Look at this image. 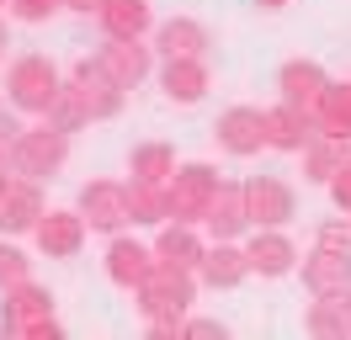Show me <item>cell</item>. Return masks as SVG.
<instances>
[{
  "mask_svg": "<svg viewBox=\"0 0 351 340\" xmlns=\"http://www.w3.org/2000/svg\"><path fill=\"white\" fill-rule=\"evenodd\" d=\"M133 298H138V314H144L154 340H181V319L197 303V271L154 255V271L133 287Z\"/></svg>",
  "mask_w": 351,
  "mask_h": 340,
  "instance_id": "obj_1",
  "label": "cell"
},
{
  "mask_svg": "<svg viewBox=\"0 0 351 340\" xmlns=\"http://www.w3.org/2000/svg\"><path fill=\"white\" fill-rule=\"evenodd\" d=\"M69 160V133L59 123H32L16 133V149H11V170H22L32 181H48V175H59Z\"/></svg>",
  "mask_w": 351,
  "mask_h": 340,
  "instance_id": "obj_2",
  "label": "cell"
},
{
  "mask_svg": "<svg viewBox=\"0 0 351 340\" xmlns=\"http://www.w3.org/2000/svg\"><path fill=\"white\" fill-rule=\"evenodd\" d=\"M59 85L64 80H59V69H53L43 53H22V59L5 69V96H11V106L27 112V117H48Z\"/></svg>",
  "mask_w": 351,
  "mask_h": 340,
  "instance_id": "obj_3",
  "label": "cell"
},
{
  "mask_svg": "<svg viewBox=\"0 0 351 340\" xmlns=\"http://www.w3.org/2000/svg\"><path fill=\"white\" fill-rule=\"evenodd\" d=\"M219 170L202 165V160H186V165H176V175L165 181V202H171V218L176 223H202V212L213 202V191H219Z\"/></svg>",
  "mask_w": 351,
  "mask_h": 340,
  "instance_id": "obj_4",
  "label": "cell"
},
{
  "mask_svg": "<svg viewBox=\"0 0 351 340\" xmlns=\"http://www.w3.org/2000/svg\"><path fill=\"white\" fill-rule=\"evenodd\" d=\"M43 212H48L43 181H32L22 170H5L0 175V234H32Z\"/></svg>",
  "mask_w": 351,
  "mask_h": 340,
  "instance_id": "obj_5",
  "label": "cell"
},
{
  "mask_svg": "<svg viewBox=\"0 0 351 340\" xmlns=\"http://www.w3.org/2000/svg\"><path fill=\"white\" fill-rule=\"evenodd\" d=\"M293 212H298V191L282 175H250L245 181V218L256 229H282Z\"/></svg>",
  "mask_w": 351,
  "mask_h": 340,
  "instance_id": "obj_6",
  "label": "cell"
},
{
  "mask_svg": "<svg viewBox=\"0 0 351 340\" xmlns=\"http://www.w3.org/2000/svg\"><path fill=\"white\" fill-rule=\"evenodd\" d=\"M5 303H0V335L11 340H27V330L32 324H43V319H53V293L48 287H38L32 276L27 282H16V287H5Z\"/></svg>",
  "mask_w": 351,
  "mask_h": 340,
  "instance_id": "obj_7",
  "label": "cell"
},
{
  "mask_svg": "<svg viewBox=\"0 0 351 340\" xmlns=\"http://www.w3.org/2000/svg\"><path fill=\"white\" fill-rule=\"evenodd\" d=\"M96 64H101V75H107L117 90H138L154 69V48H144L138 38H107L101 53H96Z\"/></svg>",
  "mask_w": 351,
  "mask_h": 340,
  "instance_id": "obj_8",
  "label": "cell"
},
{
  "mask_svg": "<svg viewBox=\"0 0 351 340\" xmlns=\"http://www.w3.org/2000/svg\"><path fill=\"white\" fill-rule=\"evenodd\" d=\"M80 218H86V229H101V234H117L128 218V181H86L80 186Z\"/></svg>",
  "mask_w": 351,
  "mask_h": 340,
  "instance_id": "obj_9",
  "label": "cell"
},
{
  "mask_svg": "<svg viewBox=\"0 0 351 340\" xmlns=\"http://www.w3.org/2000/svg\"><path fill=\"white\" fill-rule=\"evenodd\" d=\"M69 85H75V96H80V106H86L90 123L117 117V112H123V101H128V90H117V85L101 75V64H96V59H80V64H75Z\"/></svg>",
  "mask_w": 351,
  "mask_h": 340,
  "instance_id": "obj_10",
  "label": "cell"
},
{
  "mask_svg": "<svg viewBox=\"0 0 351 340\" xmlns=\"http://www.w3.org/2000/svg\"><path fill=\"white\" fill-rule=\"evenodd\" d=\"M213 138H219V149H223V154H234V160H250V154H261V149H266L261 106H229V112H219V123H213Z\"/></svg>",
  "mask_w": 351,
  "mask_h": 340,
  "instance_id": "obj_11",
  "label": "cell"
},
{
  "mask_svg": "<svg viewBox=\"0 0 351 340\" xmlns=\"http://www.w3.org/2000/svg\"><path fill=\"white\" fill-rule=\"evenodd\" d=\"M32 239H38V250L48 260H69V255H80V245H86V218H80V208H48L38 218Z\"/></svg>",
  "mask_w": 351,
  "mask_h": 340,
  "instance_id": "obj_12",
  "label": "cell"
},
{
  "mask_svg": "<svg viewBox=\"0 0 351 340\" xmlns=\"http://www.w3.org/2000/svg\"><path fill=\"white\" fill-rule=\"evenodd\" d=\"M325 85H330V75L314 59H287L282 69H277V90H282V101L298 106L308 123H314V106H319V96H325Z\"/></svg>",
  "mask_w": 351,
  "mask_h": 340,
  "instance_id": "obj_13",
  "label": "cell"
},
{
  "mask_svg": "<svg viewBox=\"0 0 351 340\" xmlns=\"http://www.w3.org/2000/svg\"><path fill=\"white\" fill-rule=\"evenodd\" d=\"M197 276L202 287H213V293H229V287H240L245 276H250V260H245V245L234 239H213L197 260Z\"/></svg>",
  "mask_w": 351,
  "mask_h": 340,
  "instance_id": "obj_14",
  "label": "cell"
},
{
  "mask_svg": "<svg viewBox=\"0 0 351 340\" xmlns=\"http://www.w3.org/2000/svg\"><path fill=\"white\" fill-rule=\"evenodd\" d=\"M245 260H250V276H287L298 271V245L282 229H256V239L245 245Z\"/></svg>",
  "mask_w": 351,
  "mask_h": 340,
  "instance_id": "obj_15",
  "label": "cell"
},
{
  "mask_svg": "<svg viewBox=\"0 0 351 340\" xmlns=\"http://www.w3.org/2000/svg\"><path fill=\"white\" fill-rule=\"evenodd\" d=\"M261 127H266V149H277V154H304V144L314 138V123H308L298 106H266L261 112Z\"/></svg>",
  "mask_w": 351,
  "mask_h": 340,
  "instance_id": "obj_16",
  "label": "cell"
},
{
  "mask_svg": "<svg viewBox=\"0 0 351 340\" xmlns=\"http://www.w3.org/2000/svg\"><path fill=\"white\" fill-rule=\"evenodd\" d=\"M202 223H208L213 239H240L250 229V218H245V181H219L213 202L202 212Z\"/></svg>",
  "mask_w": 351,
  "mask_h": 340,
  "instance_id": "obj_17",
  "label": "cell"
},
{
  "mask_svg": "<svg viewBox=\"0 0 351 340\" xmlns=\"http://www.w3.org/2000/svg\"><path fill=\"white\" fill-rule=\"evenodd\" d=\"M304 330L314 340H346L351 335V287L346 293H314L304 314Z\"/></svg>",
  "mask_w": 351,
  "mask_h": 340,
  "instance_id": "obj_18",
  "label": "cell"
},
{
  "mask_svg": "<svg viewBox=\"0 0 351 340\" xmlns=\"http://www.w3.org/2000/svg\"><path fill=\"white\" fill-rule=\"evenodd\" d=\"M154 48L165 53V59H202L208 48H213V38H208V27L192 16H171L154 27Z\"/></svg>",
  "mask_w": 351,
  "mask_h": 340,
  "instance_id": "obj_19",
  "label": "cell"
},
{
  "mask_svg": "<svg viewBox=\"0 0 351 340\" xmlns=\"http://www.w3.org/2000/svg\"><path fill=\"white\" fill-rule=\"evenodd\" d=\"M208 85L213 80H208V64L202 59H165L160 64V90L181 106H197L208 96Z\"/></svg>",
  "mask_w": 351,
  "mask_h": 340,
  "instance_id": "obj_20",
  "label": "cell"
},
{
  "mask_svg": "<svg viewBox=\"0 0 351 340\" xmlns=\"http://www.w3.org/2000/svg\"><path fill=\"white\" fill-rule=\"evenodd\" d=\"M149 271H154V245H138V239H112V245H107L112 287H128V293H133Z\"/></svg>",
  "mask_w": 351,
  "mask_h": 340,
  "instance_id": "obj_21",
  "label": "cell"
},
{
  "mask_svg": "<svg viewBox=\"0 0 351 340\" xmlns=\"http://www.w3.org/2000/svg\"><path fill=\"white\" fill-rule=\"evenodd\" d=\"M298 271H304L308 293H346V287H351V260H346V255H335V250H319V245L298 260Z\"/></svg>",
  "mask_w": 351,
  "mask_h": 340,
  "instance_id": "obj_22",
  "label": "cell"
},
{
  "mask_svg": "<svg viewBox=\"0 0 351 340\" xmlns=\"http://www.w3.org/2000/svg\"><path fill=\"white\" fill-rule=\"evenodd\" d=\"M202 250H208V245H202L197 223H176V218H165L160 234H154V255H160V260H171V266H192V271H197Z\"/></svg>",
  "mask_w": 351,
  "mask_h": 340,
  "instance_id": "obj_23",
  "label": "cell"
},
{
  "mask_svg": "<svg viewBox=\"0 0 351 340\" xmlns=\"http://www.w3.org/2000/svg\"><path fill=\"white\" fill-rule=\"evenodd\" d=\"M314 133L351 144V80H330L319 106H314Z\"/></svg>",
  "mask_w": 351,
  "mask_h": 340,
  "instance_id": "obj_24",
  "label": "cell"
},
{
  "mask_svg": "<svg viewBox=\"0 0 351 340\" xmlns=\"http://www.w3.org/2000/svg\"><path fill=\"white\" fill-rule=\"evenodd\" d=\"M96 21H101L107 38H144L154 27V11H149V0H101Z\"/></svg>",
  "mask_w": 351,
  "mask_h": 340,
  "instance_id": "obj_25",
  "label": "cell"
},
{
  "mask_svg": "<svg viewBox=\"0 0 351 340\" xmlns=\"http://www.w3.org/2000/svg\"><path fill=\"white\" fill-rule=\"evenodd\" d=\"M128 175L133 181H149V186H165L176 175V149L171 144H138L128 154Z\"/></svg>",
  "mask_w": 351,
  "mask_h": 340,
  "instance_id": "obj_26",
  "label": "cell"
},
{
  "mask_svg": "<svg viewBox=\"0 0 351 340\" xmlns=\"http://www.w3.org/2000/svg\"><path fill=\"white\" fill-rule=\"evenodd\" d=\"M341 165H346V144H341V138L314 133V138L304 144V181H330Z\"/></svg>",
  "mask_w": 351,
  "mask_h": 340,
  "instance_id": "obj_27",
  "label": "cell"
},
{
  "mask_svg": "<svg viewBox=\"0 0 351 340\" xmlns=\"http://www.w3.org/2000/svg\"><path fill=\"white\" fill-rule=\"evenodd\" d=\"M128 218H133V223H149V229H160V223L171 218L165 186H149V181H128Z\"/></svg>",
  "mask_w": 351,
  "mask_h": 340,
  "instance_id": "obj_28",
  "label": "cell"
},
{
  "mask_svg": "<svg viewBox=\"0 0 351 340\" xmlns=\"http://www.w3.org/2000/svg\"><path fill=\"white\" fill-rule=\"evenodd\" d=\"M48 123H59L64 133H75V127H86V106H80V96H75V85H59V96H53V106H48Z\"/></svg>",
  "mask_w": 351,
  "mask_h": 340,
  "instance_id": "obj_29",
  "label": "cell"
},
{
  "mask_svg": "<svg viewBox=\"0 0 351 340\" xmlns=\"http://www.w3.org/2000/svg\"><path fill=\"white\" fill-rule=\"evenodd\" d=\"M27 276H32L27 250H16V245H5V239H0V293H5V287H16V282H27Z\"/></svg>",
  "mask_w": 351,
  "mask_h": 340,
  "instance_id": "obj_30",
  "label": "cell"
},
{
  "mask_svg": "<svg viewBox=\"0 0 351 340\" xmlns=\"http://www.w3.org/2000/svg\"><path fill=\"white\" fill-rule=\"evenodd\" d=\"M314 245H319V250H335V255H346V260H351V223H346V218H325V223L314 229Z\"/></svg>",
  "mask_w": 351,
  "mask_h": 340,
  "instance_id": "obj_31",
  "label": "cell"
},
{
  "mask_svg": "<svg viewBox=\"0 0 351 340\" xmlns=\"http://www.w3.org/2000/svg\"><path fill=\"white\" fill-rule=\"evenodd\" d=\"M59 5H64V0H11L5 11H11L16 21H32V27H38V21H48L53 11H59Z\"/></svg>",
  "mask_w": 351,
  "mask_h": 340,
  "instance_id": "obj_32",
  "label": "cell"
},
{
  "mask_svg": "<svg viewBox=\"0 0 351 340\" xmlns=\"http://www.w3.org/2000/svg\"><path fill=\"white\" fill-rule=\"evenodd\" d=\"M181 340H229L223 319H181Z\"/></svg>",
  "mask_w": 351,
  "mask_h": 340,
  "instance_id": "obj_33",
  "label": "cell"
},
{
  "mask_svg": "<svg viewBox=\"0 0 351 340\" xmlns=\"http://www.w3.org/2000/svg\"><path fill=\"white\" fill-rule=\"evenodd\" d=\"M16 133H22V123H16V117L0 106V175L11 170V149H16Z\"/></svg>",
  "mask_w": 351,
  "mask_h": 340,
  "instance_id": "obj_34",
  "label": "cell"
},
{
  "mask_svg": "<svg viewBox=\"0 0 351 340\" xmlns=\"http://www.w3.org/2000/svg\"><path fill=\"white\" fill-rule=\"evenodd\" d=\"M325 186H330V202H335L341 212H351V154H346V165L335 170V175H330Z\"/></svg>",
  "mask_w": 351,
  "mask_h": 340,
  "instance_id": "obj_35",
  "label": "cell"
},
{
  "mask_svg": "<svg viewBox=\"0 0 351 340\" xmlns=\"http://www.w3.org/2000/svg\"><path fill=\"white\" fill-rule=\"evenodd\" d=\"M64 335V324H59V319H43V324H32V330H27V340H59Z\"/></svg>",
  "mask_w": 351,
  "mask_h": 340,
  "instance_id": "obj_36",
  "label": "cell"
},
{
  "mask_svg": "<svg viewBox=\"0 0 351 340\" xmlns=\"http://www.w3.org/2000/svg\"><path fill=\"white\" fill-rule=\"evenodd\" d=\"M69 11H80V16H90V11H101V0H64Z\"/></svg>",
  "mask_w": 351,
  "mask_h": 340,
  "instance_id": "obj_37",
  "label": "cell"
},
{
  "mask_svg": "<svg viewBox=\"0 0 351 340\" xmlns=\"http://www.w3.org/2000/svg\"><path fill=\"white\" fill-rule=\"evenodd\" d=\"M5 48H11V38H5V21H0V59H5Z\"/></svg>",
  "mask_w": 351,
  "mask_h": 340,
  "instance_id": "obj_38",
  "label": "cell"
},
{
  "mask_svg": "<svg viewBox=\"0 0 351 340\" xmlns=\"http://www.w3.org/2000/svg\"><path fill=\"white\" fill-rule=\"evenodd\" d=\"M261 5H282V0H261Z\"/></svg>",
  "mask_w": 351,
  "mask_h": 340,
  "instance_id": "obj_39",
  "label": "cell"
},
{
  "mask_svg": "<svg viewBox=\"0 0 351 340\" xmlns=\"http://www.w3.org/2000/svg\"><path fill=\"white\" fill-rule=\"evenodd\" d=\"M5 5H11V0H0V11H5Z\"/></svg>",
  "mask_w": 351,
  "mask_h": 340,
  "instance_id": "obj_40",
  "label": "cell"
},
{
  "mask_svg": "<svg viewBox=\"0 0 351 340\" xmlns=\"http://www.w3.org/2000/svg\"><path fill=\"white\" fill-rule=\"evenodd\" d=\"M346 223H351V212H346Z\"/></svg>",
  "mask_w": 351,
  "mask_h": 340,
  "instance_id": "obj_41",
  "label": "cell"
}]
</instances>
